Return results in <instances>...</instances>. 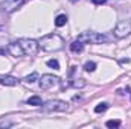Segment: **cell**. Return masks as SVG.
I'll use <instances>...</instances> for the list:
<instances>
[{
  "label": "cell",
  "instance_id": "cell-14",
  "mask_svg": "<svg viewBox=\"0 0 131 129\" xmlns=\"http://www.w3.org/2000/svg\"><path fill=\"white\" fill-rule=\"evenodd\" d=\"M108 109V103H99L98 106H95V112H104V111H107Z\"/></svg>",
  "mask_w": 131,
  "mask_h": 129
},
{
  "label": "cell",
  "instance_id": "cell-10",
  "mask_svg": "<svg viewBox=\"0 0 131 129\" xmlns=\"http://www.w3.org/2000/svg\"><path fill=\"white\" fill-rule=\"evenodd\" d=\"M28 105H32V106H41L43 102H41V97L40 96H32L28 99Z\"/></svg>",
  "mask_w": 131,
  "mask_h": 129
},
{
  "label": "cell",
  "instance_id": "cell-17",
  "mask_svg": "<svg viewBox=\"0 0 131 129\" xmlns=\"http://www.w3.org/2000/svg\"><path fill=\"white\" fill-rule=\"evenodd\" d=\"M92 2H93L95 5H104V3H105L107 0H92Z\"/></svg>",
  "mask_w": 131,
  "mask_h": 129
},
{
  "label": "cell",
  "instance_id": "cell-7",
  "mask_svg": "<svg viewBox=\"0 0 131 129\" xmlns=\"http://www.w3.org/2000/svg\"><path fill=\"white\" fill-rule=\"evenodd\" d=\"M8 52H9L12 56H15V58H21V56H25V52H23L21 46L18 44V41L11 43V44L8 46Z\"/></svg>",
  "mask_w": 131,
  "mask_h": 129
},
{
  "label": "cell",
  "instance_id": "cell-11",
  "mask_svg": "<svg viewBox=\"0 0 131 129\" xmlns=\"http://www.w3.org/2000/svg\"><path fill=\"white\" fill-rule=\"evenodd\" d=\"M66 23H67V15H64V14L58 15V17H57V20H55V26H58V28L64 26Z\"/></svg>",
  "mask_w": 131,
  "mask_h": 129
},
{
  "label": "cell",
  "instance_id": "cell-15",
  "mask_svg": "<svg viewBox=\"0 0 131 129\" xmlns=\"http://www.w3.org/2000/svg\"><path fill=\"white\" fill-rule=\"evenodd\" d=\"M84 70H85V71H95V70H96V64H95V62H85Z\"/></svg>",
  "mask_w": 131,
  "mask_h": 129
},
{
  "label": "cell",
  "instance_id": "cell-6",
  "mask_svg": "<svg viewBox=\"0 0 131 129\" xmlns=\"http://www.w3.org/2000/svg\"><path fill=\"white\" fill-rule=\"evenodd\" d=\"M43 111L52 112V111H67V103L63 100H49L43 103Z\"/></svg>",
  "mask_w": 131,
  "mask_h": 129
},
{
  "label": "cell",
  "instance_id": "cell-9",
  "mask_svg": "<svg viewBox=\"0 0 131 129\" xmlns=\"http://www.w3.org/2000/svg\"><path fill=\"white\" fill-rule=\"evenodd\" d=\"M70 50H72L73 53H81V52L84 50V43H82V41H79V40L73 41V43L70 44Z\"/></svg>",
  "mask_w": 131,
  "mask_h": 129
},
{
  "label": "cell",
  "instance_id": "cell-2",
  "mask_svg": "<svg viewBox=\"0 0 131 129\" xmlns=\"http://www.w3.org/2000/svg\"><path fill=\"white\" fill-rule=\"evenodd\" d=\"M18 44L21 46L23 52H25V56H34L38 53V49H40V43L31 40V38H21L18 40Z\"/></svg>",
  "mask_w": 131,
  "mask_h": 129
},
{
  "label": "cell",
  "instance_id": "cell-1",
  "mask_svg": "<svg viewBox=\"0 0 131 129\" xmlns=\"http://www.w3.org/2000/svg\"><path fill=\"white\" fill-rule=\"evenodd\" d=\"M38 43H40V47L46 52H58L64 47L63 38L57 33H49V35L43 36Z\"/></svg>",
  "mask_w": 131,
  "mask_h": 129
},
{
  "label": "cell",
  "instance_id": "cell-5",
  "mask_svg": "<svg viewBox=\"0 0 131 129\" xmlns=\"http://www.w3.org/2000/svg\"><path fill=\"white\" fill-rule=\"evenodd\" d=\"M60 84V78L53 76V74H43L40 79V88L41 90H50L53 87H57Z\"/></svg>",
  "mask_w": 131,
  "mask_h": 129
},
{
  "label": "cell",
  "instance_id": "cell-8",
  "mask_svg": "<svg viewBox=\"0 0 131 129\" xmlns=\"http://www.w3.org/2000/svg\"><path fill=\"white\" fill-rule=\"evenodd\" d=\"M0 84L6 85V87H15L18 84V81L14 76H9V74H0Z\"/></svg>",
  "mask_w": 131,
  "mask_h": 129
},
{
  "label": "cell",
  "instance_id": "cell-13",
  "mask_svg": "<svg viewBox=\"0 0 131 129\" xmlns=\"http://www.w3.org/2000/svg\"><path fill=\"white\" fill-rule=\"evenodd\" d=\"M105 126L107 128H119L121 126V120H108L105 123Z\"/></svg>",
  "mask_w": 131,
  "mask_h": 129
},
{
  "label": "cell",
  "instance_id": "cell-12",
  "mask_svg": "<svg viewBox=\"0 0 131 129\" xmlns=\"http://www.w3.org/2000/svg\"><path fill=\"white\" fill-rule=\"evenodd\" d=\"M37 79H38V73H37V71H34V73H31L29 76L25 78V81H26L28 84H32V82H35Z\"/></svg>",
  "mask_w": 131,
  "mask_h": 129
},
{
  "label": "cell",
  "instance_id": "cell-4",
  "mask_svg": "<svg viewBox=\"0 0 131 129\" xmlns=\"http://www.w3.org/2000/svg\"><path fill=\"white\" fill-rule=\"evenodd\" d=\"M114 36L116 38H125L131 33V21L130 20H122L117 23V26L114 28Z\"/></svg>",
  "mask_w": 131,
  "mask_h": 129
},
{
  "label": "cell",
  "instance_id": "cell-16",
  "mask_svg": "<svg viewBox=\"0 0 131 129\" xmlns=\"http://www.w3.org/2000/svg\"><path fill=\"white\" fill-rule=\"evenodd\" d=\"M47 65H49L50 68L60 70V64H58V61H57V59H49V61H47Z\"/></svg>",
  "mask_w": 131,
  "mask_h": 129
},
{
  "label": "cell",
  "instance_id": "cell-3",
  "mask_svg": "<svg viewBox=\"0 0 131 129\" xmlns=\"http://www.w3.org/2000/svg\"><path fill=\"white\" fill-rule=\"evenodd\" d=\"M78 40L82 41V43H90V44H101V43L108 41V38L104 33H99V32H84L78 36Z\"/></svg>",
  "mask_w": 131,
  "mask_h": 129
}]
</instances>
